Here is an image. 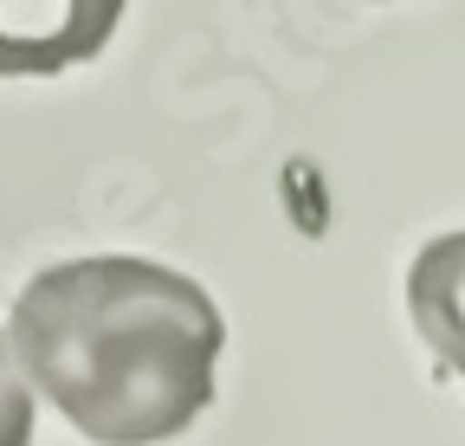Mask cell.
Masks as SVG:
<instances>
[{
	"label": "cell",
	"instance_id": "cell-1",
	"mask_svg": "<svg viewBox=\"0 0 465 446\" xmlns=\"http://www.w3.org/2000/svg\"><path fill=\"white\" fill-rule=\"evenodd\" d=\"M7 343L26 382L97 446H155L213 401L226 323L188 272L97 253L39 272Z\"/></svg>",
	"mask_w": 465,
	"mask_h": 446
},
{
	"label": "cell",
	"instance_id": "cell-2",
	"mask_svg": "<svg viewBox=\"0 0 465 446\" xmlns=\"http://www.w3.org/2000/svg\"><path fill=\"white\" fill-rule=\"evenodd\" d=\"M124 0H0V78H52L110 45Z\"/></svg>",
	"mask_w": 465,
	"mask_h": 446
},
{
	"label": "cell",
	"instance_id": "cell-4",
	"mask_svg": "<svg viewBox=\"0 0 465 446\" xmlns=\"http://www.w3.org/2000/svg\"><path fill=\"white\" fill-rule=\"evenodd\" d=\"M0 446H33V388L7 337H0Z\"/></svg>",
	"mask_w": 465,
	"mask_h": 446
},
{
	"label": "cell",
	"instance_id": "cell-3",
	"mask_svg": "<svg viewBox=\"0 0 465 446\" xmlns=\"http://www.w3.org/2000/svg\"><path fill=\"white\" fill-rule=\"evenodd\" d=\"M407 317H414L420 343L465 375V227L427 240L420 259L407 265Z\"/></svg>",
	"mask_w": 465,
	"mask_h": 446
}]
</instances>
